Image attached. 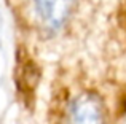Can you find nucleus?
I'll use <instances>...</instances> for the list:
<instances>
[{"mask_svg":"<svg viewBox=\"0 0 126 124\" xmlns=\"http://www.w3.org/2000/svg\"><path fill=\"white\" fill-rule=\"evenodd\" d=\"M77 0H32L40 24L48 30L62 27L75 10Z\"/></svg>","mask_w":126,"mask_h":124,"instance_id":"f03ea898","label":"nucleus"},{"mask_svg":"<svg viewBox=\"0 0 126 124\" xmlns=\"http://www.w3.org/2000/svg\"><path fill=\"white\" fill-rule=\"evenodd\" d=\"M61 124H107V110L94 92H78L67 102Z\"/></svg>","mask_w":126,"mask_h":124,"instance_id":"f257e3e1","label":"nucleus"}]
</instances>
